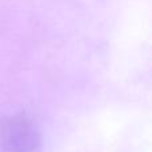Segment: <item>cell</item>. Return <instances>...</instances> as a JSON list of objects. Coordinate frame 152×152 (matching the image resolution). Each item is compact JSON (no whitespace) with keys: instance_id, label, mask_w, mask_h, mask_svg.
<instances>
[{"instance_id":"cell-1","label":"cell","mask_w":152,"mask_h":152,"mask_svg":"<svg viewBox=\"0 0 152 152\" xmlns=\"http://www.w3.org/2000/svg\"><path fill=\"white\" fill-rule=\"evenodd\" d=\"M40 134L32 119L13 115L0 123V152H37Z\"/></svg>"}]
</instances>
